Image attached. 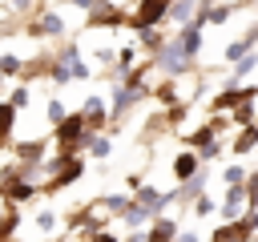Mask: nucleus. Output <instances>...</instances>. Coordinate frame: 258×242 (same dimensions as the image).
<instances>
[{"instance_id":"nucleus-1","label":"nucleus","mask_w":258,"mask_h":242,"mask_svg":"<svg viewBox=\"0 0 258 242\" xmlns=\"http://www.w3.org/2000/svg\"><path fill=\"white\" fill-rule=\"evenodd\" d=\"M169 4H173V0H141V4H137V12H133V28H137V32L157 28V20H161V16H169Z\"/></svg>"},{"instance_id":"nucleus-2","label":"nucleus","mask_w":258,"mask_h":242,"mask_svg":"<svg viewBox=\"0 0 258 242\" xmlns=\"http://www.w3.org/2000/svg\"><path fill=\"white\" fill-rule=\"evenodd\" d=\"M173 44L181 48V56H189V60H194V56H198V48H202V24H198V20H189L185 28H177Z\"/></svg>"},{"instance_id":"nucleus-3","label":"nucleus","mask_w":258,"mask_h":242,"mask_svg":"<svg viewBox=\"0 0 258 242\" xmlns=\"http://www.w3.org/2000/svg\"><path fill=\"white\" fill-rule=\"evenodd\" d=\"M198 173H202V157H198V153H189V149H185V153H177V157H173V177H177V186L194 182Z\"/></svg>"},{"instance_id":"nucleus-4","label":"nucleus","mask_w":258,"mask_h":242,"mask_svg":"<svg viewBox=\"0 0 258 242\" xmlns=\"http://www.w3.org/2000/svg\"><path fill=\"white\" fill-rule=\"evenodd\" d=\"M32 194H40V186H32V182H24V177H4V202H8V206L28 202Z\"/></svg>"},{"instance_id":"nucleus-5","label":"nucleus","mask_w":258,"mask_h":242,"mask_svg":"<svg viewBox=\"0 0 258 242\" xmlns=\"http://www.w3.org/2000/svg\"><path fill=\"white\" fill-rule=\"evenodd\" d=\"M141 242H177V222L173 218H153V226L141 234Z\"/></svg>"},{"instance_id":"nucleus-6","label":"nucleus","mask_w":258,"mask_h":242,"mask_svg":"<svg viewBox=\"0 0 258 242\" xmlns=\"http://www.w3.org/2000/svg\"><path fill=\"white\" fill-rule=\"evenodd\" d=\"M157 65H161L165 73H185V69H189V56H181V48H177V44H161Z\"/></svg>"},{"instance_id":"nucleus-7","label":"nucleus","mask_w":258,"mask_h":242,"mask_svg":"<svg viewBox=\"0 0 258 242\" xmlns=\"http://www.w3.org/2000/svg\"><path fill=\"white\" fill-rule=\"evenodd\" d=\"M81 117L89 121V133H97V129L105 125V105H101V97H89V101L81 105Z\"/></svg>"},{"instance_id":"nucleus-8","label":"nucleus","mask_w":258,"mask_h":242,"mask_svg":"<svg viewBox=\"0 0 258 242\" xmlns=\"http://www.w3.org/2000/svg\"><path fill=\"white\" fill-rule=\"evenodd\" d=\"M254 40H258V24H254V28H250V32L242 36V40H234V44L226 48V60H234V65H238V60H242V56H246V52L254 48Z\"/></svg>"},{"instance_id":"nucleus-9","label":"nucleus","mask_w":258,"mask_h":242,"mask_svg":"<svg viewBox=\"0 0 258 242\" xmlns=\"http://www.w3.org/2000/svg\"><path fill=\"white\" fill-rule=\"evenodd\" d=\"M28 32H36V36H44V32H48V36H60V32H64V20H60L56 12H44V16L36 20V28H28Z\"/></svg>"},{"instance_id":"nucleus-10","label":"nucleus","mask_w":258,"mask_h":242,"mask_svg":"<svg viewBox=\"0 0 258 242\" xmlns=\"http://www.w3.org/2000/svg\"><path fill=\"white\" fill-rule=\"evenodd\" d=\"M194 4H198V0H173V4H169V20H173L177 28H185V24L194 20Z\"/></svg>"},{"instance_id":"nucleus-11","label":"nucleus","mask_w":258,"mask_h":242,"mask_svg":"<svg viewBox=\"0 0 258 242\" xmlns=\"http://www.w3.org/2000/svg\"><path fill=\"white\" fill-rule=\"evenodd\" d=\"M40 153H44V141H16V157H20V165H36Z\"/></svg>"},{"instance_id":"nucleus-12","label":"nucleus","mask_w":258,"mask_h":242,"mask_svg":"<svg viewBox=\"0 0 258 242\" xmlns=\"http://www.w3.org/2000/svg\"><path fill=\"white\" fill-rule=\"evenodd\" d=\"M101 206H105L109 214H117V218H125V214L133 210V198H125V194H109V198H101Z\"/></svg>"},{"instance_id":"nucleus-13","label":"nucleus","mask_w":258,"mask_h":242,"mask_svg":"<svg viewBox=\"0 0 258 242\" xmlns=\"http://www.w3.org/2000/svg\"><path fill=\"white\" fill-rule=\"evenodd\" d=\"M121 222H125V226H133V230H141V226H153V214H149V210H141V206L133 202V210H129Z\"/></svg>"},{"instance_id":"nucleus-14","label":"nucleus","mask_w":258,"mask_h":242,"mask_svg":"<svg viewBox=\"0 0 258 242\" xmlns=\"http://www.w3.org/2000/svg\"><path fill=\"white\" fill-rule=\"evenodd\" d=\"M81 149H89L93 157H109V149H113V145H109V137H97V133H89Z\"/></svg>"},{"instance_id":"nucleus-15","label":"nucleus","mask_w":258,"mask_h":242,"mask_svg":"<svg viewBox=\"0 0 258 242\" xmlns=\"http://www.w3.org/2000/svg\"><path fill=\"white\" fill-rule=\"evenodd\" d=\"M254 145H258V125H246V129L238 133V141H234V149H238V153H250Z\"/></svg>"},{"instance_id":"nucleus-16","label":"nucleus","mask_w":258,"mask_h":242,"mask_svg":"<svg viewBox=\"0 0 258 242\" xmlns=\"http://www.w3.org/2000/svg\"><path fill=\"white\" fill-rule=\"evenodd\" d=\"M16 226H20V210L12 206V210L4 214V222H0V242H4V238H12V230H16Z\"/></svg>"},{"instance_id":"nucleus-17","label":"nucleus","mask_w":258,"mask_h":242,"mask_svg":"<svg viewBox=\"0 0 258 242\" xmlns=\"http://www.w3.org/2000/svg\"><path fill=\"white\" fill-rule=\"evenodd\" d=\"M250 121H254V101H242V105L234 109V125H242V129H246Z\"/></svg>"},{"instance_id":"nucleus-18","label":"nucleus","mask_w":258,"mask_h":242,"mask_svg":"<svg viewBox=\"0 0 258 242\" xmlns=\"http://www.w3.org/2000/svg\"><path fill=\"white\" fill-rule=\"evenodd\" d=\"M222 177H226V186H246V177H250V173H246V165H226V173H222Z\"/></svg>"},{"instance_id":"nucleus-19","label":"nucleus","mask_w":258,"mask_h":242,"mask_svg":"<svg viewBox=\"0 0 258 242\" xmlns=\"http://www.w3.org/2000/svg\"><path fill=\"white\" fill-rule=\"evenodd\" d=\"M254 65H258V56H254V52H246V56H242V60L234 65V81H242V77H246V73H250Z\"/></svg>"},{"instance_id":"nucleus-20","label":"nucleus","mask_w":258,"mask_h":242,"mask_svg":"<svg viewBox=\"0 0 258 242\" xmlns=\"http://www.w3.org/2000/svg\"><path fill=\"white\" fill-rule=\"evenodd\" d=\"M12 121H16V109L4 101V105H0V133H12Z\"/></svg>"},{"instance_id":"nucleus-21","label":"nucleus","mask_w":258,"mask_h":242,"mask_svg":"<svg viewBox=\"0 0 258 242\" xmlns=\"http://www.w3.org/2000/svg\"><path fill=\"white\" fill-rule=\"evenodd\" d=\"M8 105H12V109H24V105H28V89H24V85H16V89L8 93Z\"/></svg>"},{"instance_id":"nucleus-22","label":"nucleus","mask_w":258,"mask_h":242,"mask_svg":"<svg viewBox=\"0 0 258 242\" xmlns=\"http://www.w3.org/2000/svg\"><path fill=\"white\" fill-rule=\"evenodd\" d=\"M56 222H60V218H56L52 210H40V214H36V226H40L44 234H48V230H56Z\"/></svg>"},{"instance_id":"nucleus-23","label":"nucleus","mask_w":258,"mask_h":242,"mask_svg":"<svg viewBox=\"0 0 258 242\" xmlns=\"http://www.w3.org/2000/svg\"><path fill=\"white\" fill-rule=\"evenodd\" d=\"M48 77H52V81H69L73 73H69V65H64V60H52V65H48Z\"/></svg>"},{"instance_id":"nucleus-24","label":"nucleus","mask_w":258,"mask_h":242,"mask_svg":"<svg viewBox=\"0 0 258 242\" xmlns=\"http://www.w3.org/2000/svg\"><path fill=\"white\" fill-rule=\"evenodd\" d=\"M194 214H198V218H206V214H214V198H210V194H202V198L194 202Z\"/></svg>"},{"instance_id":"nucleus-25","label":"nucleus","mask_w":258,"mask_h":242,"mask_svg":"<svg viewBox=\"0 0 258 242\" xmlns=\"http://www.w3.org/2000/svg\"><path fill=\"white\" fill-rule=\"evenodd\" d=\"M0 73H20V56H12V52H0Z\"/></svg>"},{"instance_id":"nucleus-26","label":"nucleus","mask_w":258,"mask_h":242,"mask_svg":"<svg viewBox=\"0 0 258 242\" xmlns=\"http://www.w3.org/2000/svg\"><path fill=\"white\" fill-rule=\"evenodd\" d=\"M226 16H230V4H218V8H210V24H226Z\"/></svg>"},{"instance_id":"nucleus-27","label":"nucleus","mask_w":258,"mask_h":242,"mask_svg":"<svg viewBox=\"0 0 258 242\" xmlns=\"http://www.w3.org/2000/svg\"><path fill=\"white\" fill-rule=\"evenodd\" d=\"M48 121L52 125H64V105L60 101H48Z\"/></svg>"},{"instance_id":"nucleus-28","label":"nucleus","mask_w":258,"mask_h":242,"mask_svg":"<svg viewBox=\"0 0 258 242\" xmlns=\"http://www.w3.org/2000/svg\"><path fill=\"white\" fill-rule=\"evenodd\" d=\"M218 153H222V145H218V141H210V145H202V149H198V157H202V161H214Z\"/></svg>"},{"instance_id":"nucleus-29","label":"nucleus","mask_w":258,"mask_h":242,"mask_svg":"<svg viewBox=\"0 0 258 242\" xmlns=\"http://www.w3.org/2000/svg\"><path fill=\"white\" fill-rule=\"evenodd\" d=\"M93 56H97V60H101V65H117V60H113V48H97V52H93Z\"/></svg>"},{"instance_id":"nucleus-30","label":"nucleus","mask_w":258,"mask_h":242,"mask_svg":"<svg viewBox=\"0 0 258 242\" xmlns=\"http://www.w3.org/2000/svg\"><path fill=\"white\" fill-rule=\"evenodd\" d=\"M89 242H121V238H117V234H109V230H101V234H93Z\"/></svg>"},{"instance_id":"nucleus-31","label":"nucleus","mask_w":258,"mask_h":242,"mask_svg":"<svg viewBox=\"0 0 258 242\" xmlns=\"http://www.w3.org/2000/svg\"><path fill=\"white\" fill-rule=\"evenodd\" d=\"M157 97H161V101H173L177 93H173V85H161V89H157Z\"/></svg>"},{"instance_id":"nucleus-32","label":"nucleus","mask_w":258,"mask_h":242,"mask_svg":"<svg viewBox=\"0 0 258 242\" xmlns=\"http://www.w3.org/2000/svg\"><path fill=\"white\" fill-rule=\"evenodd\" d=\"M246 194H258V173H250V177H246Z\"/></svg>"},{"instance_id":"nucleus-33","label":"nucleus","mask_w":258,"mask_h":242,"mask_svg":"<svg viewBox=\"0 0 258 242\" xmlns=\"http://www.w3.org/2000/svg\"><path fill=\"white\" fill-rule=\"evenodd\" d=\"M177 242H198V234H194V230H181V234H177Z\"/></svg>"},{"instance_id":"nucleus-34","label":"nucleus","mask_w":258,"mask_h":242,"mask_svg":"<svg viewBox=\"0 0 258 242\" xmlns=\"http://www.w3.org/2000/svg\"><path fill=\"white\" fill-rule=\"evenodd\" d=\"M246 202H250V206H254V210H258V194H246Z\"/></svg>"},{"instance_id":"nucleus-35","label":"nucleus","mask_w":258,"mask_h":242,"mask_svg":"<svg viewBox=\"0 0 258 242\" xmlns=\"http://www.w3.org/2000/svg\"><path fill=\"white\" fill-rule=\"evenodd\" d=\"M12 4H16V8H28V0H12Z\"/></svg>"},{"instance_id":"nucleus-36","label":"nucleus","mask_w":258,"mask_h":242,"mask_svg":"<svg viewBox=\"0 0 258 242\" xmlns=\"http://www.w3.org/2000/svg\"><path fill=\"white\" fill-rule=\"evenodd\" d=\"M0 198H4V177H0Z\"/></svg>"},{"instance_id":"nucleus-37","label":"nucleus","mask_w":258,"mask_h":242,"mask_svg":"<svg viewBox=\"0 0 258 242\" xmlns=\"http://www.w3.org/2000/svg\"><path fill=\"white\" fill-rule=\"evenodd\" d=\"M129 242H141V234H137V238H129Z\"/></svg>"},{"instance_id":"nucleus-38","label":"nucleus","mask_w":258,"mask_h":242,"mask_svg":"<svg viewBox=\"0 0 258 242\" xmlns=\"http://www.w3.org/2000/svg\"><path fill=\"white\" fill-rule=\"evenodd\" d=\"M238 4H250V0H238Z\"/></svg>"},{"instance_id":"nucleus-39","label":"nucleus","mask_w":258,"mask_h":242,"mask_svg":"<svg viewBox=\"0 0 258 242\" xmlns=\"http://www.w3.org/2000/svg\"><path fill=\"white\" fill-rule=\"evenodd\" d=\"M0 222H4V214H0Z\"/></svg>"}]
</instances>
